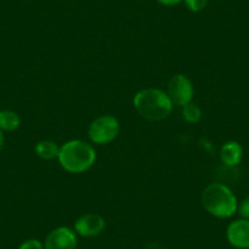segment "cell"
Listing matches in <instances>:
<instances>
[{"instance_id": "cell-1", "label": "cell", "mask_w": 249, "mask_h": 249, "mask_svg": "<svg viewBox=\"0 0 249 249\" xmlns=\"http://www.w3.org/2000/svg\"><path fill=\"white\" fill-rule=\"evenodd\" d=\"M97 154L92 144L82 140H72L60 147V165L70 174H82L94 165Z\"/></svg>"}, {"instance_id": "cell-2", "label": "cell", "mask_w": 249, "mask_h": 249, "mask_svg": "<svg viewBox=\"0 0 249 249\" xmlns=\"http://www.w3.org/2000/svg\"><path fill=\"white\" fill-rule=\"evenodd\" d=\"M133 107L145 120L160 121L171 114L174 104L164 90L158 88H145L136 93Z\"/></svg>"}, {"instance_id": "cell-3", "label": "cell", "mask_w": 249, "mask_h": 249, "mask_svg": "<svg viewBox=\"0 0 249 249\" xmlns=\"http://www.w3.org/2000/svg\"><path fill=\"white\" fill-rule=\"evenodd\" d=\"M203 208L217 219L231 217L237 210V199L229 187L221 183H212L204 188L200 197Z\"/></svg>"}, {"instance_id": "cell-4", "label": "cell", "mask_w": 249, "mask_h": 249, "mask_svg": "<svg viewBox=\"0 0 249 249\" xmlns=\"http://www.w3.org/2000/svg\"><path fill=\"white\" fill-rule=\"evenodd\" d=\"M120 124L116 117L111 115H102L90 122L88 127V137L94 144H107L117 137Z\"/></svg>"}, {"instance_id": "cell-5", "label": "cell", "mask_w": 249, "mask_h": 249, "mask_svg": "<svg viewBox=\"0 0 249 249\" xmlns=\"http://www.w3.org/2000/svg\"><path fill=\"white\" fill-rule=\"evenodd\" d=\"M166 93L172 104L184 107V105L192 103L195 88H193L190 78L182 75V73H177L170 78L169 83H167Z\"/></svg>"}, {"instance_id": "cell-6", "label": "cell", "mask_w": 249, "mask_h": 249, "mask_svg": "<svg viewBox=\"0 0 249 249\" xmlns=\"http://www.w3.org/2000/svg\"><path fill=\"white\" fill-rule=\"evenodd\" d=\"M76 232L65 226L56 227L48 233L44 241V249H76Z\"/></svg>"}, {"instance_id": "cell-7", "label": "cell", "mask_w": 249, "mask_h": 249, "mask_svg": "<svg viewBox=\"0 0 249 249\" xmlns=\"http://www.w3.org/2000/svg\"><path fill=\"white\" fill-rule=\"evenodd\" d=\"M105 220L95 213L83 214L75 221V232L82 237H95L105 229Z\"/></svg>"}, {"instance_id": "cell-8", "label": "cell", "mask_w": 249, "mask_h": 249, "mask_svg": "<svg viewBox=\"0 0 249 249\" xmlns=\"http://www.w3.org/2000/svg\"><path fill=\"white\" fill-rule=\"evenodd\" d=\"M229 243L237 249H249V220H234L226 231Z\"/></svg>"}, {"instance_id": "cell-9", "label": "cell", "mask_w": 249, "mask_h": 249, "mask_svg": "<svg viewBox=\"0 0 249 249\" xmlns=\"http://www.w3.org/2000/svg\"><path fill=\"white\" fill-rule=\"evenodd\" d=\"M242 157H243V149L238 142L234 141H229L225 143L220 150V158L222 162L227 166H236L241 162Z\"/></svg>"}, {"instance_id": "cell-10", "label": "cell", "mask_w": 249, "mask_h": 249, "mask_svg": "<svg viewBox=\"0 0 249 249\" xmlns=\"http://www.w3.org/2000/svg\"><path fill=\"white\" fill-rule=\"evenodd\" d=\"M36 154L43 160H53L59 157L60 148L54 141H40L35 147Z\"/></svg>"}, {"instance_id": "cell-11", "label": "cell", "mask_w": 249, "mask_h": 249, "mask_svg": "<svg viewBox=\"0 0 249 249\" xmlns=\"http://www.w3.org/2000/svg\"><path fill=\"white\" fill-rule=\"evenodd\" d=\"M21 124V119L18 112L13 110H1L0 111V130L13 132L18 130Z\"/></svg>"}, {"instance_id": "cell-12", "label": "cell", "mask_w": 249, "mask_h": 249, "mask_svg": "<svg viewBox=\"0 0 249 249\" xmlns=\"http://www.w3.org/2000/svg\"><path fill=\"white\" fill-rule=\"evenodd\" d=\"M182 117L190 124H197L202 119V110L197 104L190 103L182 107Z\"/></svg>"}, {"instance_id": "cell-13", "label": "cell", "mask_w": 249, "mask_h": 249, "mask_svg": "<svg viewBox=\"0 0 249 249\" xmlns=\"http://www.w3.org/2000/svg\"><path fill=\"white\" fill-rule=\"evenodd\" d=\"M184 4L192 13H199L205 9L208 0H184Z\"/></svg>"}, {"instance_id": "cell-14", "label": "cell", "mask_w": 249, "mask_h": 249, "mask_svg": "<svg viewBox=\"0 0 249 249\" xmlns=\"http://www.w3.org/2000/svg\"><path fill=\"white\" fill-rule=\"evenodd\" d=\"M18 249H44V244L40 243L38 239H27L23 242Z\"/></svg>"}, {"instance_id": "cell-15", "label": "cell", "mask_w": 249, "mask_h": 249, "mask_svg": "<svg viewBox=\"0 0 249 249\" xmlns=\"http://www.w3.org/2000/svg\"><path fill=\"white\" fill-rule=\"evenodd\" d=\"M237 210L243 219H249V197L242 200L239 207H237Z\"/></svg>"}, {"instance_id": "cell-16", "label": "cell", "mask_w": 249, "mask_h": 249, "mask_svg": "<svg viewBox=\"0 0 249 249\" xmlns=\"http://www.w3.org/2000/svg\"><path fill=\"white\" fill-rule=\"evenodd\" d=\"M158 1L165 6H171V5H176V4L181 3L182 0H158Z\"/></svg>"}, {"instance_id": "cell-17", "label": "cell", "mask_w": 249, "mask_h": 249, "mask_svg": "<svg viewBox=\"0 0 249 249\" xmlns=\"http://www.w3.org/2000/svg\"><path fill=\"white\" fill-rule=\"evenodd\" d=\"M4 147V135H3V131L0 130V153L3 150Z\"/></svg>"}]
</instances>
